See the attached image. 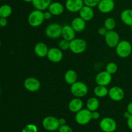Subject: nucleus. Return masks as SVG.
<instances>
[{"label": "nucleus", "instance_id": "nucleus-45", "mask_svg": "<svg viewBox=\"0 0 132 132\" xmlns=\"http://www.w3.org/2000/svg\"><path fill=\"white\" fill-rule=\"evenodd\" d=\"M0 94H1V89H0Z\"/></svg>", "mask_w": 132, "mask_h": 132}, {"label": "nucleus", "instance_id": "nucleus-46", "mask_svg": "<svg viewBox=\"0 0 132 132\" xmlns=\"http://www.w3.org/2000/svg\"><path fill=\"white\" fill-rule=\"evenodd\" d=\"M0 1H1V0H0Z\"/></svg>", "mask_w": 132, "mask_h": 132}, {"label": "nucleus", "instance_id": "nucleus-3", "mask_svg": "<svg viewBox=\"0 0 132 132\" xmlns=\"http://www.w3.org/2000/svg\"><path fill=\"white\" fill-rule=\"evenodd\" d=\"M117 55L121 58H126L130 55L132 52L131 44L126 40L120 41L116 47Z\"/></svg>", "mask_w": 132, "mask_h": 132}, {"label": "nucleus", "instance_id": "nucleus-31", "mask_svg": "<svg viewBox=\"0 0 132 132\" xmlns=\"http://www.w3.org/2000/svg\"><path fill=\"white\" fill-rule=\"evenodd\" d=\"M38 129L36 125L34 124H28L26 125L22 130V132H37Z\"/></svg>", "mask_w": 132, "mask_h": 132}, {"label": "nucleus", "instance_id": "nucleus-13", "mask_svg": "<svg viewBox=\"0 0 132 132\" xmlns=\"http://www.w3.org/2000/svg\"><path fill=\"white\" fill-rule=\"evenodd\" d=\"M108 95L113 101H121L125 97V92L122 88L115 86L109 89Z\"/></svg>", "mask_w": 132, "mask_h": 132}, {"label": "nucleus", "instance_id": "nucleus-36", "mask_svg": "<svg viewBox=\"0 0 132 132\" xmlns=\"http://www.w3.org/2000/svg\"><path fill=\"white\" fill-rule=\"evenodd\" d=\"M8 21L5 18H0V27H5L7 25Z\"/></svg>", "mask_w": 132, "mask_h": 132}, {"label": "nucleus", "instance_id": "nucleus-1", "mask_svg": "<svg viewBox=\"0 0 132 132\" xmlns=\"http://www.w3.org/2000/svg\"><path fill=\"white\" fill-rule=\"evenodd\" d=\"M44 12L41 10L35 9L31 12L28 16V23L32 27H38L43 23L45 21Z\"/></svg>", "mask_w": 132, "mask_h": 132}, {"label": "nucleus", "instance_id": "nucleus-5", "mask_svg": "<svg viewBox=\"0 0 132 132\" xmlns=\"http://www.w3.org/2000/svg\"><path fill=\"white\" fill-rule=\"evenodd\" d=\"M62 28L63 27L59 23H50L45 28V34L50 39H58L61 36Z\"/></svg>", "mask_w": 132, "mask_h": 132}, {"label": "nucleus", "instance_id": "nucleus-9", "mask_svg": "<svg viewBox=\"0 0 132 132\" xmlns=\"http://www.w3.org/2000/svg\"><path fill=\"white\" fill-rule=\"evenodd\" d=\"M105 43L110 48H116L120 41L119 34L115 30H109L104 36Z\"/></svg>", "mask_w": 132, "mask_h": 132}, {"label": "nucleus", "instance_id": "nucleus-37", "mask_svg": "<svg viewBox=\"0 0 132 132\" xmlns=\"http://www.w3.org/2000/svg\"><path fill=\"white\" fill-rule=\"evenodd\" d=\"M52 16V14L48 10L44 12V18H45V19H46V20H49V19H51Z\"/></svg>", "mask_w": 132, "mask_h": 132}, {"label": "nucleus", "instance_id": "nucleus-42", "mask_svg": "<svg viewBox=\"0 0 132 132\" xmlns=\"http://www.w3.org/2000/svg\"><path fill=\"white\" fill-rule=\"evenodd\" d=\"M23 1H24V2H26V3H32L33 0H23Z\"/></svg>", "mask_w": 132, "mask_h": 132}, {"label": "nucleus", "instance_id": "nucleus-4", "mask_svg": "<svg viewBox=\"0 0 132 132\" xmlns=\"http://www.w3.org/2000/svg\"><path fill=\"white\" fill-rule=\"evenodd\" d=\"M87 48V43L83 39L75 38L70 41V50L76 54L85 52Z\"/></svg>", "mask_w": 132, "mask_h": 132}, {"label": "nucleus", "instance_id": "nucleus-17", "mask_svg": "<svg viewBox=\"0 0 132 132\" xmlns=\"http://www.w3.org/2000/svg\"><path fill=\"white\" fill-rule=\"evenodd\" d=\"M83 102L81 98L75 97L72 99L68 103V109L72 113H76L82 109Z\"/></svg>", "mask_w": 132, "mask_h": 132}, {"label": "nucleus", "instance_id": "nucleus-8", "mask_svg": "<svg viewBox=\"0 0 132 132\" xmlns=\"http://www.w3.org/2000/svg\"><path fill=\"white\" fill-rule=\"evenodd\" d=\"M99 127L104 132H113L117 129V122L111 117H104L99 122Z\"/></svg>", "mask_w": 132, "mask_h": 132}, {"label": "nucleus", "instance_id": "nucleus-11", "mask_svg": "<svg viewBox=\"0 0 132 132\" xmlns=\"http://www.w3.org/2000/svg\"><path fill=\"white\" fill-rule=\"evenodd\" d=\"M46 57L52 63H59L63 58V51L59 48L52 47L49 48Z\"/></svg>", "mask_w": 132, "mask_h": 132}, {"label": "nucleus", "instance_id": "nucleus-7", "mask_svg": "<svg viewBox=\"0 0 132 132\" xmlns=\"http://www.w3.org/2000/svg\"><path fill=\"white\" fill-rule=\"evenodd\" d=\"M43 127L49 131H54L58 130L60 126L59 119L54 116H47L45 117L42 122Z\"/></svg>", "mask_w": 132, "mask_h": 132}, {"label": "nucleus", "instance_id": "nucleus-29", "mask_svg": "<svg viewBox=\"0 0 132 132\" xmlns=\"http://www.w3.org/2000/svg\"><path fill=\"white\" fill-rule=\"evenodd\" d=\"M117 70H118V67H117V64L113 62H110V63H108L106 66V70L107 72L110 73L111 75H113L117 72Z\"/></svg>", "mask_w": 132, "mask_h": 132}, {"label": "nucleus", "instance_id": "nucleus-44", "mask_svg": "<svg viewBox=\"0 0 132 132\" xmlns=\"http://www.w3.org/2000/svg\"><path fill=\"white\" fill-rule=\"evenodd\" d=\"M0 46H1V40H0Z\"/></svg>", "mask_w": 132, "mask_h": 132}, {"label": "nucleus", "instance_id": "nucleus-16", "mask_svg": "<svg viewBox=\"0 0 132 132\" xmlns=\"http://www.w3.org/2000/svg\"><path fill=\"white\" fill-rule=\"evenodd\" d=\"M79 13V17L83 19L85 21H90L94 18V11L93 8L86 5H84Z\"/></svg>", "mask_w": 132, "mask_h": 132}, {"label": "nucleus", "instance_id": "nucleus-10", "mask_svg": "<svg viewBox=\"0 0 132 132\" xmlns=\"http://www.w3.org/2000/svg\"><path fill=\"white\" fill-rule=\"evenodd\" d=\"M24 87L27 91L30 92H37L41 88V82L37 79L33 77H30L24 81Z\"/></svg>", "mask_w": 132, "mask_h": 132}, {"label": "nucleus", "instance_id": "nucleus-23", "mask_svg": "<svg viewBox=\"0 0 132 132\" xmlns=\"http://www.w3.org/2000/svg\"><path fill=\"white\" fill-rule=\"evenodd\" d=\"M65 82L68 85H72L77 81V73L73 70H68L65 72L64 76Z\"/></svg>", "mask_w": 132, "mask_h": 132}, {"label": "nucleus", "instance_id": "nucleus-26", "mask_svg": "<svg viewBox=\"0 0 132 132\" xmlns=\"http://www.w3.org/2000/svg\"><path fill=\"white\" fill-rule=\"evenodd\" d=\"M109 90L107 88L106 86H101V85H97L95 86L94 90V94L97 97L103 98L107 96L108 95Z\"/></svg>", "mask_w": 132, "mask_h": 132}, {"label": "nucleus", "instance_id": "nucleus-33", "mask_svg": "<svg viewBox=\"0 0 132 132\" xmlns=\"http://www.w3.org/2000/svg\"><path fill=\"white\" fill-rule=\"evenodd\" d=\"M58 130H59V132H73L72 128L67 125L60 126Z\"/></svg>", "mask_w": 132, "mask_h": 132}, {"label": "nucleus", "instance_id": "nucleus-25", "mask_svg": "<svg viewBox=\"0 0 132 132\" xmlns=\"http://www.w3.org/2000/svg\"><path fill=\"white\" fill-rule=\"evenodd\" d=\"M99 101L97 97H90L88 99L86 102V108L90 111V112H94V111L97 110L99 107Z\"/></svg>", "mask_w": 132, "mask_h": 132}, {"label": "nucleus", "instance_id": "nucleus-20", "mask_svg": "<svg viewBox=\"0 0 132 132\" xmlns=\"http://www.w3.org/2000/svg\"><path fill=\"white\" fill-rule=\"evenodd\" d=\"M86 22L81 17H76L72 19L70 25L76 32H81L86 28Z\"/></svg>", "mask_w": 132, "mask_h": 132}, {"label": "nucleus", "instance_id": "nucleus-28", "mask_svg": "<svg viewBox=\"0 0 132 132\" xmlns=\"http://www.w3.org/2000/svg\"><path fill=\"white\" fill-rule=\"evenodd\" d=\"M116 26V21L114 18H106L104 22V27L107 29V30H113Z\"/></svg>", "mask_w": 132, "mask_h": 132}, {"label": "nucleus", "instance_id": "nucleus-24", "mask_svg": "<svg viewBox=\"0 0 132 132\" xmlns=\"http://www.w3.org/2000/svg\"><path fill=\"white\" fill-rule=\"evenodd\" d=\"M121 19L126 25L132 26V9H125L121 12Z\"/></svg>", "mask_w": 132, "mask_h": 132}, {"label": "nucleus", "instance_id": "nucleus-39", "mask_svg": "<svg viewBox=\"0 0 132 132\" xmlns=\"http://www.w3.org/2000/svg\"><path fill=\"white\" fill-rule=\"evenodd\" d=\"M127 111L130 113L132 114V101L130 102L127 106Z\"/></svg>", "mask_w": 132, "mask_h": 132}, {"label": "nucleus", "instance_id": "nucleus-18", "mask_svg": "<svg viewBox=\"0 0 132 132\" xmlns=\"http://www.w3.org/2000/svg\"><path fill=\"white\" fill-rule=\"evenodd\" d=\"M76 32L73 30L71 25L67 24V25L63 26L62 28L61 36L63 39L67 41H70L76 38Z\"/></svg>", "mask_w": 132, "mask_h": 132}, {"label": "nucleus", "instance_id": "nucleus-14", "mask_svg": "<svg viewBox=\"0 0 132 132\" xmlns=\"http://www.w3.org/2000/svg\"><path fill=\"white\" fill-rule=\"evenodd\" d=\"M84 5L83 0H67L65 3L67 10L72 13L79 12Z\"/></svg>", "mask_w": 132, "mask_h": 132}, {"label": "nucleus", "instance_id": "nucleus-32", "mask_svg": "<svg viewBox=\"0 0 132 132\" xmlns=\"http://www.w3.org/2000/svg\"><path fill=\"white\" fill-rule=\"evenodd\" d=\"M100 1L101 0H83V2L85 5L94 8L95 7V6H97Z\"/></svg>", "mask_w": 132, "mask_h": 132}, {"label": "nucleus", "instance_id": "nucleus-2", "mask_svg": "<svg viewBox=\"0 0 132 132\" xmlns=\"http://www.w3.org/2000/svg\"><path fill=\"white\" fill-rule=\"evenodd\" d=\"M70 92L75 97L82 98L86 96L88 92V88L85 82L82 81H76L71 85Z\"/></svg>", "mask_w": 132, "mask_h": 132}, {"label": "nucleus", "instance_id": "nucleus-41", "mask_svg": "<svg viewBox=\"0 0 132 132\" xmlns=\"http://www.w3.org/2000/svg\"><path fill=\"white\" fill-rule=\"evenodd\" d=\"M130 115H131V113H130L128 112V111H126V112H125V113H124L123 116H124V117H125V118H126V119H127L129 117H130Z\"/></svg>", "mask_w": 132, "mask_h": 132}, {"label": "nucleus", "instance_id": "nucleus-38", "mask_svg": "<svg viewBox=\"0 0 132 132\" xmlns=\"http://www.w3.org/2000/svg\"><path fill=\"white\" fill-rule=\"evenodd\" d=\"M127 125L129 128L132 130V114L130 115V117L127 119Z\"/></svg>", "mask_w": 132, "mask_h": 132}, {"label": "nucleus", "instance_id": "nucleus-35", "mask_svg": "<svg viewBox=\"0 0 132 132\" xmlns=\"http://www.w3.org/2000/svg\"><path fill=\"white\" fill-rule=\"evenodd\" d=\"M100 117V113L97 111H94L92 112V119L94 120H97Z\"/></svg>", "mask_w": 132, "mask_h": 132}, {"label": "nucleus", "instance_id": "nucleus-12", "mask_svg": "<svg viewBox=\"0 0 132 132\" xmlns=\"http://www.w3.org/2000/svg\"><path fill=\"white\" fill-rule=\"evenodd\" d=\"M112 80V75L107 72L106 71H103L97 74L95 76V81L97 85L101 86H108L111 83Z\"/></svg>", "mask_w": 132, "mask_h": 132}, {"label": "nucleus", "instance_id": "nucleus-22", "mask_svg": "<svg viewBox=\"0 0 132 132\" xmlns=\"http://www.w3.org/2000/svg\"><path fill=\"white\" fill-rule=\"evenodd\" d=\"M51 3L52 0H33L32 3L35 9L44 11L48 9Z\"/></svg>", "mask_w": 132, "mask_h": 132}, {"label": "nucleus", "instance_id": "nucleus-21", "mask_svg": "<svg viewBox=\"0 0 132 132\" xmlns=\"http://www.w3.org/2000/svg\"><path fill=\"white\" fill-rule=\"evenodd\" d=\"M48 11L52 14V15H60L63 13L64 10V7L61 3L55 1L52 2L48 8Z\"/></svg>", "mask_w": 132, "mask_h": 132}, {"label": "nucleus", "instance_id": "nucleus-43", "mask_svg": "<svg viewBox=\"0 0 132 132\" xmlns=\"http://www.w3.org/2000/svg\"><path fill=\"white\" fill-rule=\"evenodd\" d=\"M131 32H132V26L131 27Z\"/></svg>", "mask_w": 132, "mask_h": 132}, {"label": "nucleus", "instance_id": "nucleus-27", "mask_svg": "<svg viewBox=\"0 0 132 132\" xmlns=\"http://www.w3.org/2000/svg\"><path fill=\"white\" fill-rule=\"evenodd\" d=\"M12 12V7L9 5H3L0 6V18H7Z\"/></svg>", "mask_w": 132, "mask_h": 132}, {"label": "nucleus", "instance_id": "nucleus-15", "mask_svg": "<svg viewBox=\"0 0 132 132\" xmlns=\"http://www.w3.org/2000/svg\"><path fill=\"white\" fill-rule=\"evenodd\" d=\"M98 10L103 14H108L113 10L115 2L113 0H101L97 5Z\"/></svg>", "mask_w": 132, "mask_h": 132}, {"label": "nucleus", "instance_id": "nucleus-30", "mask_svg": "<svg viewBox=\"0 0 132 132\" xmlns=\"http://www.w3.org/2000/svg\"><path fill=\"white\" fill-rule=\"evenodd\" d=\"M59 48L62 51L70 50V41L63 39L59 42Z\"/></svg>", "mask_w": 132, "mask_h": 132}, {"label": "nucleus", "instance_id": "nucleus-6", "mask_svg": "<svg viewBox=\"0 0 132 132\" xmlns=\"http://www.w3.org/2000/svg\"><path fill=\"white\" fill-rule=\"evenodd\" d=\"M92 112L87 108H82L76 113L75 120L76 122L80 125H86L91 121Z\"/></svg>", "mask_w": 132, "mask_h": 132}, {"label": "nucleus", "instance_id": "nucleus-40", "mask_svg": "<svg viewBox=\"0 0 132 132\" xmlns=\"http://www.w3.org/2000/svg\"><path fill=\"white\" fill-rule=\"evenodd\" d=\"M59 125H60V126H61V125H66L67 121H66V119L64 118H60V119H59Z\"/></svg>", "mask_w": 132, "mask_h": 132}, {"label": "nucleus", "instance_id": "nucleus-34", "mask_svg": "<svg viewBox=\"0 0 132 132\" xmlns=\"http://www.w3.org/2000/svg\"><path fill=\"white\" fill-rule=\"evenodd\" d=\"M107 32H108V30H107V29L104 27H100V28L98 29V34L101 36H105Z\"/></svg>", "mask_w": 132, "mask_h": 132}, {"label": "nucleus", "instance_id": "nucleus-19", "mask_svg": "<svg viewBox=\"0 0 132 132\" xmlns=\"http://www.w3.org/2000/svg\"><path fill=\"white\" fill-rule=\"evenodd\" d=\"M48 50L49 48H48V46L46 45V44H45L43 42L37 43L35 45L34 48V53L36 54V55L37 57L41 58L46 57Z\"/></svg>", "mask_w": 132, "mask_h": 132}]
</instances>
